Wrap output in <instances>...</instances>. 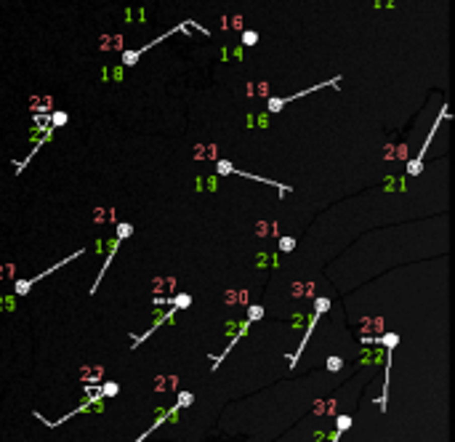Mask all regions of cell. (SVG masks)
<instances>
[{"label":"cell","mask_w":455,"mask_h":442,"mask_svg":"<svg viewBox=\"0 0 455 442\" xmlns=\"http://www.w3.org/2000/svg\"><path fill=\"white\" fill-rule=\"evenodd\" d=\"M136 61H138V51H125V56H123L125 67H131V64H136Z\"/></svg>","instance_id":"cell-11"},{"label":"cell","mask_w":455,"mask_h":442,"mask_svg":"<svg viewBox=\"0 0 455 442\" xmlns=\"http://www.w3.org/2000/svg\"><path fill=\"white\" fill-rule=\"evenodd\" d=\"M330 309V298H325V296H320L317 301H314V314L309 317V325H306V333H304V338H301V344H298V352H295L293 357H290V368H295V362H298V354L306 349V341L312 338V331H314V325H317V320H320V314H325Z\"/></svg>","instance_id":"cell-1"},{"label":"cell","mask_w":455,"mask_h":442,"mask_svg":"<svg viewBox=\"0 0 455 442\" xmlns=\"http://www.w3.org/2000/svg\"><path fill=\"white\" fill-rule=\"evenodd\" d=\"M131 234H133V227H131V224H120V227H117V237H120V240L131 237Z\"/></svg>","instance_id":"cell-10"},{"label":"cell","mask_w":455,"mask_h":442,"mask_svg":"<svg viewBox=\"0 0 455 442\" xmlns=\"http://www.w3.org/2000/svg\"><path fill=\"white\" fill-rule=\"evenodd\" d=\"M338 83H341V78L336 75L333 80H328V83H317V86H312V88H306V91H298V93H293V96H277V99H269V112H280L285 104H290V101L304 99V96H309V93L322 91V88H328V86H338Z\"/></svg>","instance_id":"cell-2"},{"label":"cell","mask_w":455,"mask_h":442,"mask_svg":"<svg viewBox=\"0 0 455 442\" xmlns=\"http://www.w3.org/2000/svg\"><path fill=\"white\" fill-rule=\"evenodd\" d=\"M243 43H245V45H256V43H258V35H256L253 30L243 32Z\"/></svg>","instance_id":"cell-12"},{"label":"cell","mask_w":455,"mask_h":442,"mask_svg":"<svg viewBox=\"0 0 455 442\" xmlns=\"http://www.w3.org/2000/svg\"><path fill=\"white\" fill-rule=\"evenodd\" d=\"M378 341H381V344H384V346H386V349H389V352H392V349H394V346L399 344V336H397V333H386V336H381V338H378Z\"/></svg>","instance_id":"cell-6"},{"label":"cell","mask_w":455,"mask_h":442,"mask_svg":"<svg viewBox=\"0 0 455 442\" xmlns=\"http://www.w3.org/2000/svg\"><path fill=\"white\" fill-rule=\"evenodd\" d=\"M293 248H295V240H293V237H282V240H280V250L290 253Z\"/></svg>","instance_id":"cell-13"},{"label":"cell","mask_w":455,"mask_h":442,"mask_svg":"<svg viewBox=\"0 0 455 442\" xmlns=\"http://www.w3.org/2000/svg\"><path fill=\"white\" fill-rule=\"evenodd\" d=\"M341 368H343V360H341V357H330V360H328V370H330V373H338Z\"/></svg>","instance_id":"cell-9"},{"label":"cell","mask_w":455,"mask_h":442,"mask_svg":"<svg viewBox=\"0 0 455 442\" xmlns=\"http://www.w3.org/2000/svg\"><path fill=\"white\" fill-rule=\"evenodd\" d=\"M104 394L101 397H112V394H117V384H104V389H101Z\"/></svg>","instance_id":"cell-15"},{"label":"cell","mask_w":455,"mask_h":442,"mask_svg":"<svg viewBox=\"0 0 455 442\" xmlns=\"http://www.w3.org/2000/svg\"><path fill=\"white\" fill-rule=\"evenodd\" d=\"M83 250H86V248H80L78 253H72V256H67V259H61V261H59V264H53L51 269H45V272H40V275H35V277H30V280H16V285H14V290H16V296H27V293H30V288H32L35 283H38V280H43L45 275H51V272H56V269H59V267H64V264H69V261H75L78 256H83Z\"/></svg>","instance_id":"cell-3"},{"label":"cell","mask_w":455,"mask_h":442,"mask_svg":"<svg viewBox=\"0 0 455 442\" xmlns=\"http://www.w3.org/2000/svg\"><path fill=\"white\" fill-rule=\"evenodd\" d=\"M160 304H173L176 309H179V306H189L192 298H189V296H173V298H168V301H160Z\"/></svg>","instance_id":"cell-7"},{"label":"cell","mask_w":455,"mask_h":442,"mask_svg":"<svg viewBox=\"0 0 455 442\" xmlns=\"http://www.w3.org/2000/svg\"><path fill=\"white\" fill-rule=\"evenodd\" d=\"M64 123H67V112H53V125H64Z\"/></svg>","instance_id":"cell-14"},{"label":"cell","mask_w":455,"mask_h":442,"mask_svg":"<svg viewBox=\"0 0 455 442\" xmlns=\"http://www.w3.org/2000/svg\"><path fill=\"white\" fill-rule=\"evenodd\" d=\"M261 317H264V309L258 304H253V306H250V312H248V323H256V320H261Z\"/></svg>","instance_id":"cell-8"},{"label":"cell","mask_w":455,"mask_h":442,"mask_svg":"<svg viewBox=\"0 0 455 442\" xmlns=\"http://www.w3.org/2000/svg\"><path fill=\"white\" fill-rule=\"evenodd\" d=\"M444 117H447V107H442V112H439V117H436V120H434V125H431V131H429V139H426V144L421 147V152H418V157L413 160V163H410V165H407V173H410V176H418V173H421V171H423V155H426V149H429V144H431V139H434V134H436V128H439V123H442V120H444Z\"/></svg>","instance_id":"cell-4"},{"label":"cell","mask_w":455,"mask_h":442,"mask_svg":"<svg viewBox=\"0 0 455 442\" xmlns=\"http://www.w3.org/2000/svg\"><path fill=\"white\" fill-rule=\"evenodd\" d=\"M349 426H351V416H338V424H336V431H333V439H330V442H338L341 434H343Z\"/></svg>","instance_id":"cell-5"}]
</instances>
